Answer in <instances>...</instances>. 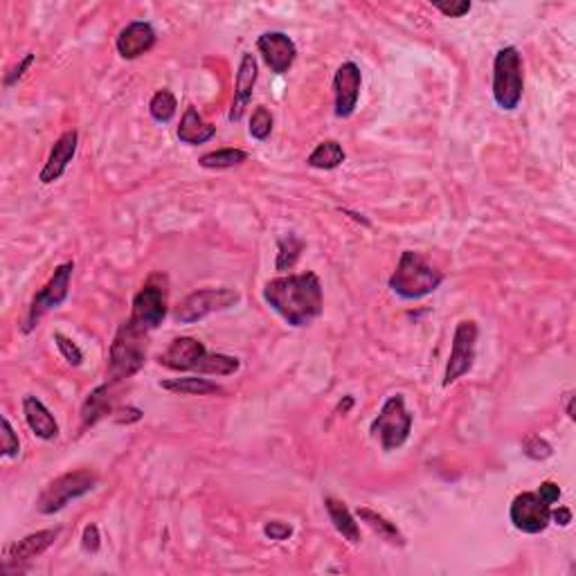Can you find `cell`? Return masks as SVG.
I'll use <instances>...</instances> for the list:
<instances>
[{
    "instance_id": "obj_1",
    "label": "cell",
    "mask_w": 576,
    "mask_h": 576,
    "mask_svg": "<svg viewBox=\"0 0 576 576\" xmlns=\"http://www.w3.org/2000/svg\"><path fill=\"white\" fill-rule=\"evenodd\" d=\"M264 302L293 329L313 325L325 311V290L316 273L284 275L264 284Z\"/></svg>"
},
{
    "instance_id": "obj_2",
    "label": "cell",
    "mask_w": 576,
    "mask_h": 576,
    "mask_svg": "<svg viewBox=\"0 0 576 576\" xmlns=\"http://www.w3.org/2000/svg\"><path fill=\"white\" fill-rule=\"evenodd\" d=\"M441 284H444V273L441 270L428 264L419 252L403 250L387 287L396 297L412 302V299H421L426 295L435 293Z\"/></svg>"
},
{
    "instance_id": "obj_3",
    "label": "cell",
    "mask_w": 576,
    "mask_h": 576,
    "mask_svg": "<svg viewBox=\"0 0 576 576\" xmlns=\"http://www.w3.org/2000/svg\"><path fill=\"white\" fill-rule=\"evenodd\" d=\"M146 347H149V334L137 329L128 320L122 322L109 352L110 383H119V381L136 376L146 363Z\"/></svg>"
},
{
    "instance_id": "obj_4",
    "label": "cell",
    "mask_w": 576,
    "mask_h": 576,
    "mask_svg": "<svg viewBox=\"0 0 576 576\" xmlns=\"http://www.w3.org/2000/svg\"><path fill=\"white\" fill-rule=\"evenodd\" d=\"M524 93L523 57L518 48L506 45L496 52L493 59V99L502 110L511 113L520 106Z\"/></svg>"
},
{
    "instance_id": "obj_5",
    "label": "cell",
    "mask_w": 576,
    "mask_h": 576,
    "mask_svg": "<svg viewBox=\"0 0 576 576\" xmlns=\"http://www.w3.org/2000/svg\"><path fill=\"white\" fill-rule=\"evenodd\" d=\"M169 311V284H167V275L163 273H154L142 288L137 290L136 297H133L131 304V317L128 322L136 325L137 329L151 331L158 329L165 322Z\"/></svg>"
},
{
    "instance_id": "obj_6",
    "label": "cell",
    "mask_w": 576,
    "mask_h": 576,
    "mask_svg": "<svg viewBox=\"0 0 576 576\" xmlns=\"http://www.w3.org/2000/svg\"><path fill=\"white\" fill-rule=\"evenodd\" d=\"M95 486H97V476L95 473L86 471V468H81V471L63 473V476L54 477L52 482L45 484L41 496L36 497V511L43 515L59 514V511L66 509L72 500H80V497L89 496Z\"/></svg>"
},
{
    "instance_id": "obj_7",
    "label": "cell",
    "mask_w": 576,
    "mask_h": 576,
    "mask_svg": "<svg viewBox=\"0 0 576 576\" xmlns=\"http://www.w3.org/2000/svg\"><path fill=\"white\" fill-rule=\"evenodd\" d=\"M412 414L405 408L403 394H392L370 426V435L381 441L385 453L399 450L412 432Z\"/></svg>"
},
{
    "instance_id": "obj_8",
    "label": "cell",
    "mask_w": 576,
    "mask_h": 576,
    "mask_svg": "<svg viewBox=\"0 0 576 576\" xmlns=\"http://www.w3.org/2000/svg\"><path fill=\"white\" fill-rule=\"evenodd\" d=\"M241 302L239 290L219 287V288H201L187 295L174 311V320L178 325H194V322L205 320L212 313L228 311V308L237 307Z\"/></svg>"
},
{
    "instance_id": "obj_9",
    "label": "cell",
    "mask_w": 576,
    "mask_h": 576,
    "mask_svg": "<svg viewBox=\"0 0 576 576\" xmlns=\"http://www.w3.org/2000/svg\"><path fill=\"white\" fill-rule=\"evenodd\" d=\"M75 273V261H63L54 269L52 278L45 282V287L34 295L30 308H27L25 322H23V334H30L39 326V320L52 308H59L68 299L71 293V279Z\"/></svg>"
},
{
    "instance_id": "obj_10",
    "label": "cell",
    "mask_w": 576,
    "mask_h": 576,
    "mask_svg": "<svg viewBox=\"0 0 576 576\" xmlns=\"http://www.w3.org/2000/svg\"><path fill=\"white\" fill-rule=\"evenodd\" d=\"M477 329L476 320H459L455 326L453 334V347H450V358L449 365L444 372V387H450L458 383L462 376H467L468 372L476 365V354H477Z\"/></svg>"
},
{
    "instance_id": "obj_11",
    "label": "cell",
    "mask_w": 576,
    "mask_h": 576,
    "mask_svg": "<svg viewBox=\"0 0 576 576\" xmlns=\"http://www.w3.org/2000/svg\"><path fill=\"white\" fill-rule=\"evenodd\" d=\"M509 520L518 532L543 534L552 523V506L536 491H524L511 500Z\"/></svg>"
},
{
    "instance_id": "obj_12",
    "label": "cell",
    "mask_w": 576,
    "mask_h": 576,
    "mask_svg": "<svg viewBox=\"0 0 576 576\" xmlns=\"http://www.w3.org/2000/svg\"><path fill=\"white\" fill-rule=\"evenodd\" d=\"M363 86V72L354 61H345L338 66L334 75V106L335 118L347 119L352 118L354 110L358 106V97H361Z\"/></svg>"
},
{
    "instance_id": "obj_13",
    "label": "cell",
    "mask_w": 576,
    "mask_h": 576,
    "mask_svg": "<svg viewBox=\"0 0 576 576\" xmlns=\"http://www.w3.org/2000/svg\"><path fill=\"white\" fill-rule=\"evenodd\" d=\"M257 50L275 75H287L297 59V45L287 32H264L257 39Z\"/></svg>"
},
{
    "instance_id": "obj_14",
    "label": "cell",
    "mask_w": 576,
    "mask_h": 576,
    "mask_svg": "<svg viewBox=\"0 0 576 576\" xmlns=\"http://www.w3.org/2000/svg\"><path fill=\"white\" fill-rule=\"evenodd\" d=\"M205 354L207 347L201 340L192 338V335H181V338H174L169 347L160 354L158 365L172 372H196Z\"/></svg>"
},
{
    "instance_id": "obj_15",
    "label": "cell",
    "mask_w": 576,
    "mask_h": 576,
    "mask_svg": "<svg viewBox=\"0 0 576 576\" xmlns=\"http://www.w3.org/2000/svg\"><path fill=\"white\" fill-rule=\"evenodd\" d=\"M158 41L154 25L146 21H131L119 30L118 39H115V48H118L119 57L127 61H136L142 54L151 52Z\"/></svg>"
},
{
    "instance_id": "obj_16",
    "label": "cell",
    "mask_w": 576,
    "mask_h": 576,
    "mask_svg": "<svg viewBox=\"0 0 576 576\" xmlns=\"http://www.w3.org/2000/svg\"><path fill=\"white\" fill-rule=\"evenodd\" d=\"M77 146H80V133H77L75 128H71V131L59 136V140L54 142L52 149H50L48 160H45L43 169H41L39 174V181L43 183V185H52V183H57L59 178L66 174L68 165L75 158Z\"/></svg>"
},
{
    "instance_id": "obj_17",
    "label": "cell",
    "mask_w": 576,
    "mask_h": 576,
    "mask_svg": "<svg viewBox=\"0 0 576 576\" xmlns=\"http://www.w3.org/2000/svg\"><path fill=\"white\" fill-rule=\"evenodd\" d=\"M257 77H260V66H257L255 54L243 52L241 61H239L237 71V81H234V97H232V109H230L228 119L232 124H237L239 119L246 113L248 104H250L252 93H255Z\"/></svg>"
},
{
    "instance_id": "obj_18",
    "label": "cell",
    "mask_w": 576,
    "mask_h": 576,
    "mask_svg": "<svg viewBox=\"0 0 576 576\" xmlns=\"http://www.w3.org/2000/svg\"><path fill=\"white\" fill-rule=\"evenodd\" d=\"M57 538L59 529H43V532L30 534V536L5 547V561L7 563H30V561L39 559L43 552H48Z\"/></svg>"
},
{
    "instance_id": "obj_19",
    "label": "cell",
    "mask_w": 576,
    "mask_h": 576,
    "mask_svg": "<svg viewBox=\"0 0 576 576\" xmlns=\"http://www.w3.org/2000/svg\"><path fill=\"white\" fill-rule=\"evenodd\" d=\"M23 414H25L27 428L34 432L39 439L52 441L59 437V423L54 419V414L45 408L43 401H39L36 396L27 394L23 399Z\"/></svg>"
},
{
    "instance_id": "obj_20",
    "label": "cell",
    "mask_w": 576,
    "mask_h": 576,
    "mask_svg": "<svg viewBox=\"0 0 576 576\" xmlns=\"http://www.w3.org/2000/svg\"><path fill=\"white\" fill-rule=\"evenodd\" d=\"M178 140L187 146H198L210 142L212 137L216 136V127L214 124H207L205 119L201 118L196 106H187L185 113L181 118V127L176 131Z\"/></svg>"
},
{
    "instance_id": "obj_21",
    "label": "cell",
    "mask_w": 576,
    "mask_h": 576,
    "mask_svg": "<svg viewBox=\"0 0 576 576\" xmlns=\"http://www.w3.org/2000/svg\"><path fill=\"white\" fill-rule=\"evenodd\" d=\"M325 509L326 514H329V520L334 523L335 532H338L345 541L352 543V545H358V543H361V527H358L356 518H354L352 511L347 509V505L335 500V497H325Z\"/></svg>"
},
{
    "instance_id": "obj_22",
    "label": "cell",
    "mask_w": 576,
    "mask_h": 576,
    "mask_svg": "<svg viewBox=\"0 0 576 576\" xmlns=\"http://www.w3.org/2000/svg\"><path fill=\"white\" fill-rule=\"evenodd\" d=\"M110 381L109 383L97 385L89 396H86L84 405H81V426L89 428L95 426L99 419L113 414V399H110Z\"/></svg>"
},
{
    "instance_id": "obj_23",
    "label": "cell",
    "mask_w": 576,
    "mask_h": 576,
    "mask_svg": "<svg viewBox=\"0 0 576 576\" xmlns=\"http://www.w3.org/2000/svg\"><path fill=\"white\" fill-rule=\"evenodd\" d=\"M163 390L174 392V394H187V396H210V394H223V387L210 379L198 376H181V379L160 381L158 383Z\"/></svg>"
},
{
    "instance_id": "obj_24",
    "label": "cell",
    "mask_w": 576,
    "mask_h": 576,
    "mask_svg": "<svg viewBox=\"0 0 576 576\" xmlns=\"http://www.w3.org/2000/svg\"><path fill=\"white\" fill-rule=\"evenodd\" d=\"M356 515L361 518V523H365L367 527L372 529L374 534H379L383 541L390 543V545H396V547H403L405 545V538L403 534L399 532V527H396L392 520H387L385 515H381L379 511L370 509V506H358Z\"/></svg>"
},
{
    "instance_id": "obj_25",
    "label": "cell",
    "mask_w": 576,
    "mask_h": 576,
    "mask_svg": "<svg viewBox=\"0 0 576 576\" xmlns=\"http://www.w3.org/2000/svg\"><path fill=\"white\" fill-rule=\"evenodd\" d=\"M345 158H347V154H345L343 145L338 140H322L308 154L307 165L313 169H322V172H331V169H338L345 163Z\"/></svg>"
},
{
    "instance_id": "obj_26",
    "label": "cell",
    "mask_w": 576,
    "mask_h": 576,
    "mask_svg": "<svg viewBox=\"0 0 576 576\" xmlns=\"http://www.w3.org/2000/svg\"><path fill=\"white\" fill-rule=\"evenodd\" d=\"M248 160V151L243 149H216L210 154L201 156L198 165L203 169H210V172H221V169H232L239 167Z\"/></svg>"
},
{
    "instance_id": "obj_27",
    "label": "cell",
    "mask_w": 576,
    "mask_h": 576,
    "mask_svg": "<svg viewBox=\"0 0 576 576\" xmlns=\"http://www.w3.org/2000/svg\"><path fill=\"white\" fill-rule=\"evenodd\" d=\"M304 250V241L297 237V234H287L278 241V261H275V269L279 273H287V270H293L295 264H297L299 255Z\"/></svg>"
},
{
    "instance_id": "obj_28",
    "label": "cell",
    "mask_w": 576,
    "mask_h": 576,
    "mask_svg": "<svg viewBox=\"0 0 576 576\" xmlns=\"http://www.w3.org/2000/svg\"><path fill=\"white\" fill-rule=\"evenodd\" d=\"M176 109H178L176 95H174L169 89L158 90V93L151 97L149 101V115L160 124L172 122L174 115H176Z\"/></svg>"
},
{
    "instance_id": "obj_29",
    "label": "cell",
    "mask_w": 576,
    "mask_h": 576,
    "mask_svg": "<svg viewBox=\"0 0 576 576\" xmlns=\"http://www.w3.org/2000/svg\"><path fill=\"white\" fill-rule=\"evenodd\" d=\"M248 131H250V136L255 137V140H269L270 133H273V113H270L266 106H257L250 115V127H248Z\"/></svg>"
},
{
    "instance_id": "obj_30",
    "label": "cell",
    "mask_w": 576,
    "mask_h": 576,
    "mask_svg": "<svg viewBox=\"0 0 576 576\" xmlns=\"http://www.w3.org/2000/svg\"><path fill=\"white\" fill-rule=\"evenodd\" d=\"M523 453L527 455L529 459H534V462H543V459H550L552 455H554V449H552L550 441L532 432V435H527L523 439Z\"/></svg>"
},
{
    "instance_id": "obj_31",
    "label": "cell",
    "mask_w": 576,
    "mask_h": 576,
    "mask_svg": "<svg viewBox=\"0 0 576 576\" xmlns=\"http://www.w3.org/2000/svg\"><path fill=\"white\" fill-rule=\"evenodd\" d=\"M52 338H54V345H57L59 354L63 356V361H66L71 367H81V363H84V352L77 347L75 340H71L63 334H54Z\"/></svg>"
},
{
    "instance_id": "obj_32",
    "label": "cell",
    "mask_w": 576,
    "mask_h": 576,
    "mask_svg": "<svg viewBox=\"0 0 576 576\" xmlns=\"http://www.w3.org/2000/svg\"><path fill=\"white\" fill-rule=\"evenodd\" d=\"M0 426H3V435H0V455H3V458H18V453H21V441H18V435L14 432L9 419L3 417Z\"/></svg>"
},
{
    "instance_id": "obj_33",
    "label": "cell",
    "mask_w": 576,
    "mask_h": 576,
    "mask_svg": "<svg viewBox=\"0 0 576 576\" xmlns=\"http://www.w3.org/2000/svg\"><path fill=\"white\" fill-rule=\"evenodd\" d=\"M432 5H435V9H439V12L449 18H462L473 9V5L468 3V0H455V3H432Z\"/></svg>"
},
{
    "instance_id": "obj_34",
    "label": "cell",
    "mask_w": 576,
    "mask_h": 576,
    "mask_svg": "<svg viewBox=\"0 0 576 576\" xmlns=\"http://www.w3.org/2000/svg\"><path fill=\"white\" fill-rule=\"evenodd\" d=\"M34 59H36V54H34V52H27L25 57H23L21 61H18L16 66H14L12 71L7 72V75H5V89H12V86L16 84V81L21 80L23 75H25L27 68H30L32 63H34Z\"/></svg>"
},
{
    "instance_id": "obj_35",
    "label": "cell",
    "mask_w": 576,
    "mask_h": 576,
    "mask_svg": "<svg viewBox=\"0 0 576 576\" xmlns=\"http://www.w3.org/2000/svg\"><path fill=\"white\" fill-rule=\"evenodd\" d=\"M264 534L266 538L270 541L279 543V541H287V538L293 534V527L288 523H282V520H270V523L264 524Z\"/></svg>"
},
{
    "instance_id": "obj_36",
    "label": "cell",
    "mask_w": 576,
    "mask_h": 576,
    "mask_svg": "<svg viewBox=\"0 0 576 576\" xmlns=\"http://www.w3.org/2000/svg\"><path fill=\"white\" fill-rule=\"evenodd\" d=\"M99 545H101L99 527H97V524H86L84 534H81V547H84V552H89V554H97V552H99Z\"/></svg>"
},
{
    "instance_id": "obj_37",
    "label": "cell",
    "mask_w": 576,
    "mask_h": 576,
    "mask_svg": "<svg viewBox=\"0 0 576 576\" xmlns=\"http://www.w3.org/2000/svg\"><path fill=\"white\" fill-rule=\"evenodd\" d=\"M142 410L133 408V405H127V408H115L113 410V421L115 423H136L142 419Z\"/></svg>"
},
{
    "instance_id": "obj_38",
    "label": "cell",
    "mask_w": 576,
    "mask_h": 576,
    "mask_svg": "<svg viewBox=\"0 0 576 576\" xmlns=\"http://www.w3.org/2000/svg\"><path fill=\"white\" fill-rule=\"evenodd\" d=\"M538 496L543 497V500L547 502V505H556V502L561 500V486L556 482H552V480H547V482H543L541 484V488H538Z\"/></svg>"
},
{
    "instance_id": "obj_39",
    "label": "cell",
    "mask_w": 576,
    "mask_h": 576,
    "mask_svg": "<svg viewBox=\"0 0 576 576\" xmlns=\"http://www.w3.org/2000/svg\"><path fill=\"white\" fill-rule=\"evenodd\" d=\"M552 520H554L559 527H570V523H572V511L568 509V506H556V509H552Z\"/></svg>"
},
{
    "instance_id": "obj_40",
    "label": "cell",
    "mask_w": 576,
    "mask_h": 576,
    "mask_svg": "<svg viewBox=\"0 0 576 576\" xmlns=\"http://www.w3.org/2000/svg\"><path fill=\"white\" fill-rule=\"evenodd\" d=\"M572 401H574V392L572 390L565 392V412H568V417L574 421V405H572Z\"/></svg>"
}]
</instances>
